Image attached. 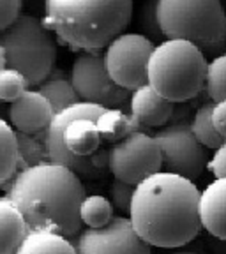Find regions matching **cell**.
Listing matches in <instances>:
<instances>
[{
	"instance_id": "cell-8",
	"label": "cell",
	"mask_w": 226,
	"mask_h": 254,
	"mask_svg": "<svg viewBox=\"0 0 226 254\" xmlns=\"http://www.w3.org/2000/svg\"><path fill=\"white\" fill-rule=\"evenodd\" d=\"M155 44L138 32H126L104 52V62L111 79L120 88L136 92L149 85V62Z\"/></svg>"
},
{
	"instance_id": "cell-10",
	"label": "cell",
	"mask_w": 226,
	"mask_h": 254,
	"mask_svg": "<svg viewBox=\"0 0 226 254\" xmlns=\"http://www.w3.org/2000/svg\"><path fill=\"white\" fill-rule=\"evenodd\" d=\"M161 154L164 171L179 175L195 182L203 173L207 164L205 147L193 132V126L186 122H173L159 129L154 134Z\"/></svg>"
},
{
	"instance_id": "cell-13",
	"label": "cell",
	"mask_w": 226,
	"mask_h": 254,
	"mask_svg": "<svg viewBox=\"0 0 226 254\" xmlns=\"http://www.w3.org/2000/svg\"><path fill=\"white\" fill-rule=\"evenodd\" d=\"M129 110L135 122L142 127H166L175 111V104L159 95L151 85L133 92Z\"/></svg>"
},
{
	"instance_id": "cell-21",
	"label": "cell",
	"mask_w": 226,
	"mask_h": 254,
	"mask_svg": "<svg viewBox=\"0 0 226 254\" xmlns=\"http://www.w3.org/2000/svg\"><path fill=\"white\" fill-rule=\"evenodd\" d=\"M79 217H81V224L87 228L97 230V228H104L110 224L113 215V205L108 198L101 194H90L85 196L81 208H79Z\"/></svg>"
},
{
	"instance_id": "cell-1",
	"label": "cell",
	"mask_w": 226,
	"mask_h": 254,
	"mask_svg": "<svg viewBox=\"0 0 226 254\" xmlns=\"http://www.w3.org/2000/svg\"><path fill=\"white\" fill-rule=\"evenodd\" d=\"M200 198L195 182L159 171L136 186L129 219L151 247H182L202 230Z\"/></svg>"
},
{
	"instance_id": "cell-27",
	"label": "cell",
	"mask_w": 226,
	"mask_h": 254,
	"mask_svg": "<svg viewBox=\"0 0 226 254\" xmlns=\"http://www.w3.org/2000/svg\"><path fill=\"white\" fill-rule=\"evenodd\" d=\"M23 4L20 0H4L0 2V34H4L5 30L16 23V20L23 14Z\"/></svg>"
},
{
	"instance_id": "cell-19",
	"label": "cell",
	"mask_w": 226,
	"mask_h": 254,
	"mask_svg": "<svg viewBox=\"0 0 226 254\" xmlns=\"http://www.w3.org/2000/svg\"><path fill=\"white\" fill-rule=\"evenodd\" d=\"M39 92L46 97L48 103L52 104L55 115L81 103L79 95L76 94L75 87H73L71 79L66 78H53L50 81H44L39 87Z\"/></svg>"
},
{
	"instance_id": "cell-26",
	"label": "cell",
	"mask_w": 226,
	"mask_h": 254,
	"mask_svg": "<svg viewBox=\"0 0 226 254\" xmlns=\"http://www.w3.org/2000/svg\"><path fill=\"white\" fill-rule=\"evenodd\" d=\"M140 25L145 32H147L149 39H159L163 37V30L159 25L157 18V2H147L142 7V14H140Z\"/></svg>"
},
{
	"instance_id": "cell-11",
	"label": "cell",
	"mask_w": 226,
	"mask_h": 254,
	"mask_svg": "<svg viewBox=\"0 0 226 254\" xmlns=\"http://www.w3.org/2000/svg\"><path fill=\"white\" fill-rule=\"evenodd\" d=\"M78 254H152L149 246L133 228L129 217H113L104 228H87L75 240Z\"/></svg>"
},
{
	"instance_id": "cell-9",
	"label": "cell",
	"mask_w": 226,
	"mask_h": 254,
	"mask_svg": "<svg viewBox=\"0 0 226 254\" xmlns=\"http://www.w3.org/2000/svg\"><path fill=\"white\" fill-rule=\"evenodd\" d=\"M71 83L81 103L103 108H120L129 99V90H124L111 79L101 52H83L73 62ZM131 101V99H129Z\"/></svg>"
},
{
	"instance_id": "cell-4",
	"label": "cell",
	"mask_w": 226,
	"mask_h": 254,
	"mask_svg": "<svg viewBox=\"0 0 226 254\" xmlns=\"http://www.w3.org/2000/svg\"><path fill=\"white\" fill-rule=\"evenodd\" d=\"M157 18L166 39L187 41L203 55L226 50V12L218 0H159Z\"/></svg>"
},
{
	"instance_id": "cell-32",
	"label": "cell",
	"mask_w": 226,
	"mask_h": 254,
	"mask_svg": "<svg viewBox=\"0 0 226 254\" xmlns=\"http://www.w3.org/2000/svg\"><path fill=\"white\" fill-rule=\"evenodd\" d=\"M171 254H198V253H193V251H179V253H171Z\"/></svg>"
},
{
	"instance_id": "cell-16",
	"label": "cell",
	"mask_w": 226,
	"mask_h": 254,
	"mask_svg": "<svg viewBox=\"0 0 226 254\" xmlns=\"http://www.w3.org/2000/svg\"><path fill=\"white\" fill-rule=\"evenodd\" d=\"M14 254H78L75 242L50 231H28Z\"/></svg>"
},
{
	"instance_id": "cell-20",
	"label": "cell",
	"mask_w": 226,
	"mask_h": 254,
	"mask_svg": "<svg viewBox=\"0 0 226 254\" xmlns=\"http://www.w3.org/2000/svg\"><path fill=\"white\" fill-rule=\"evenodd\" d=\"M18 170V139L16 131L5 120L0 119V187L14 179Z\"/></svg>"
},
{
	"instance_id": "cell-23",
	"label": "cell",
	"mask_w": 226,
	"mask_h": 254,
	"mask_svg": "<svg viewBox=\"0 0 226 254\" xmlns=\"http://www.w3.org/2000/svg\"><path fill=\"white\" fill-rule=\"evenodd\" d=\"M205 90L207 95L212 99V103H226V53L216 57L212 62H209Z\"/></svg>"
},
{
	"instance_id": "cell-31",
	"label": "cell",
	"mask_w": 226,
	"mask_h": 254,
	"mask_svg": "<svg viewBox=\"0 0 226 254\" xmlns=\"http://www.w3.org/2000/svg\"><path fill=\"white\" fill-rule=\"evenodd\" d=\"M5 67V57H4V48L0 44V71Z\"/></svg>"
},
{
	"instance_id": "cell-28",
	"label": "cell",
	"mask_w": 226,
	"mask_h": 254,
	"mask_svg": "<svg viewBox=\"0 0 226 254\" xmlns=\"http://www.w3.org/2000/svg\"><path fill=\"white\" fill-rule=\"evenodd\" d=\"M209 170L212 171L216 179H226V143L214 152L209 163Z\"/></svg>"
},
{
	"instance_id": "cell-29",
	"label": "cell",
	"mask_w": 226,
	"mask_h": 254,
	"mask_svg": "<svg viewBox=\"0 0 226 254\" xmlns=\"http://www.w3.org/2000/svg\"><path fill=\"white\" fill-rule=\"evenodd\" d=\"M214 122H216V127L219 129V132H221L226 139V103H221L216 106Z\"/></svg>"
},
{
	"instance_id": "cell-6",
	"label": "cell",
	"mask_w": 226,
	"mask_h": 254,
	"mask_svg": "<svg viewBox=\"0 0 226 254\" xmlns=\"http://www.w3.org/2000/svg\"><path fill=\"white\" fill-rule=\"evenodd\" d=\"M5 67L21 72L28 87L43 85L52 74L57 60V43L41 18L23 14L9 30L0 34Z\"/></svg>"
},
{
	"instance_id": "cell-17",
	"label": "cell",
	"mask_w": 226,
	"mask_h": 254,
	"mask_svg": "<svg viewBox=\"0 0 226 254\" xmlns=\"http://www.w3.org/2000/svg\"><path fill=\"white\" fill-rule=\"evenodd\" d=\"M95 126L99 129V134L103 139L111 141L113 145L122 139H126L129 134L140 131V126L135 122L131 115L124 113L120 108H108L101 113V117L95 120Z\"/></svg>"
},
{
	"instance_id": "cell-30",
	"label": "cell",
	"mask_w": 226,
	"mask_h": 254,
	"mask_svg": "<svg viewBox=\"0 0 226 254\" xmlns=\"http://www.w3.org/2000/svg\"><path fill=\"white\" fill-rule=\"evenodd\" d=\"M90 163H92V166L95 168V170H104V168H108V150H97L95 154H92L90 157Z\"/></svg>"
},
{
	"instance_id": "cell-12",
	"label": "cell",
	"mask_w": 226,
	"mask_h": 254,
	"mask_svg": "<svg viewBox=\"0 0 226 254\" xmlns=\"http://www.w3.org/2000/svg\"><path fill=\"white\" fill-rule=\"evenodd\" d=\"M53 108L39 90H27L20 99L9 106V122L16 132L39 134L46 132L52 124Z\"/></svg>"
},
{
	"instance_id": "cell-25",
	"label": "cell",
	"mask_w": 226,
	"mask_h": 254,
	"mask_svg": "<svg viewBox=\"0 0 226 254\" xmlns=\"http://www.w3.org/2000/svg\"><path fill=\"white\" fill-rule=\"evenodd\" d=\"M135 190H136L135 186H129V184L120 182V180H113V184L110 187L111 205L115 206L117 210L122 212V214H127V217H129V212H131Z\"/></svg>"
},
{
	"instance_id": "cell-15",
	"label": "cell",
	"mask_w": 226,
	"mask_h": 254,
	"mask_svg": "<svg viewBox=\"0 0 226 254\" xmlns=\"http://www.w3.org/2000/svg\"><path fill=\"white\" fill-rule=\"evenodd\" d=\"M28 235L18 206L9 198H0V254H14Z\"/></svg>"
},
{
	"instance_id": "cell-2",
	"label": "cell",
	"mask_w": 226,
	"mask_h": 254,
	"mask_svg": "<svg viewBox=\"0 0 226 254\" xmlns=\"http://www.w3.org/2000/svg\"><path fill=\"white\" fill-rule=\"evenodd\" d=\"M21 212L28 231H50L71 238L79 235V208L85 199L79 175L66 166L44 163L16 175L5 190Z\"/></svg>"
},
{
	"instance_id": "cell-14",
	"label": "cell",
	"mask_w": 226,
	"mask_h": 254,
	"mask_svg": "<svg viewBox=\"0 0 226 254\" xmlns=\"http://www.w3.org/2000/svg\"><path fill=\"white\" fill-rule=\"evenodd\" d=\"M202 228L218 240H226V179H214L200 198Z\"/></svg>"
},
{
	"instance_id": "cell-7",
	"label": "cell",
	"mask_w": 226,
	"mask_h": 254,
	"mask_svg": "<svg viewBox=\"0 0 226 254\" xmlns=\"http://www.w3.org/2000/svg\"><path fill=\"white\" fill-rule=\"evenodd\" d=\"M108 170L113 179L138 186L163 170V154L154 136L136 131L108 150Z\"/></svg>"
},
{
	"instance_id": "cell-22",
	"label": "cell",
	"mask_w": 226,
	"mask_h": 254,
	"mask_svg": "<svg viewBox=\"0 0 226 254\" xmlns=\"http://www.w3.org/2000/svg\"><path fill=\"white\" fill-rule=\"evenodd\" d=\"M16 139H18V168L20 171L50 163L44 139L39 141L36 134H23V132H16Z\"/></svg>"
},
{
	"instance_id": "cell-33",
	"label": "cell",
	"mask_w": 226,
	"mask_h": 254,
	"mask_svg": "<svg viewBox=\"0 0 226 254\" xmlns=\"http://www.w3.org/2000/svg\"><path fill=\"white\" fill-rule=\"evenodd\" d=\"M0 103H2V101H0Z\"/></svg>"
},
{
	"instance_id": "cell-3",
	"label": "cell",
	"mask_w": 226,
	"mask_h": 254,
	"mask_svg": "<svg viewBox=\"0 0 226 254\" xmlns=\"http://www.w3.org/2000/svg\"><path fill=\"white\" fill-rule=\"evenodd\" d=\"M133 12L131 0H48L43 23L73 50L101 52L126 34Z\"/></svg>"
},
{
	"instance_id": "cell-18",
	"label": "cell",
	"mask_w": 226,
	"mask_h": 254,
	"mask_svg": "<svg viewBox=\"0 0 226 254\" xmlns=\"http://www.w3.org/2000/svg\"><path fill=\"white\" fill-rule=\"evenodd\" d=\"M216 103H205L196 110L195 119H193V132L198 138V141L202 143L205 148H212L218 150L226 143L225 136L219 132V129L216 127L214 122V111H216Z\"/></svg>"
},
{
	"instance_id": "cell-5",
	"label": "cell",
	"mask_w": 226,
	"mask_h": 254,
	"mask_svg": "<svg viewBox=\"0 0 226 254\" xmlns=\"http://www.w3.org/2000/svg\"><path fill=\"white\" fill-rule=\"evenodd\" d=\"M209 64L187 41L166 39L155 46L149 62V85L170 103L195 99L203 90Z\"/></svg>"
},
{
	"instance_id": "cell-24",
	"label": "cell",
	"mask_w": 226,
	"mask_h": 254,
	"mask_svg": "<svg viewBox=\"0 0 226 254\" xmlns=\"http://www.w3.org/2000/svg\"><path fill=\"white\" fill-rule=\"evenodd\" d=\"M28 81L21 72L4 67L0 71V101L14 103L27 92Z\"/></svg>"
}]
</instances>
